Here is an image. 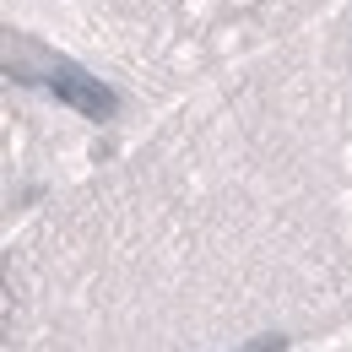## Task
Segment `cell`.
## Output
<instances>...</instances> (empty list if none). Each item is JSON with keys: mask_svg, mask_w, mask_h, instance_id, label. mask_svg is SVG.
Here are the masks:
<instances>
[{"mask_svg": "<svg viewBox=\"0 0 352 352\" xmlns=\"http://www.w3.org/2000/svg\"><path fill=\"white\" fill-rule=\"evenodd\" d=\"M44 87L60 98V103H71L76 114H87V120H109L114 109H120V98H114V87H103L98 76H87L82 65H54L44 76Z\"/></svg>", "mask_w": 352, "mask_h": 352, "instance_id": "cell-1", "label": "cell"}, {"mask_svg": "<svg viewBox=\"0 0 352 352\" xmlns=\"http://www.w3.org/2000/svg\"><path fill=\"white\" fill-rule=\"evenodd\" d=\"M282 347H287V336H261V342H244L233 352H282Z\"/></svg>", "mask_w": 352, "mask_h": 352, "instance_id": "cell-2", "label": "cell"}]
</instances>
